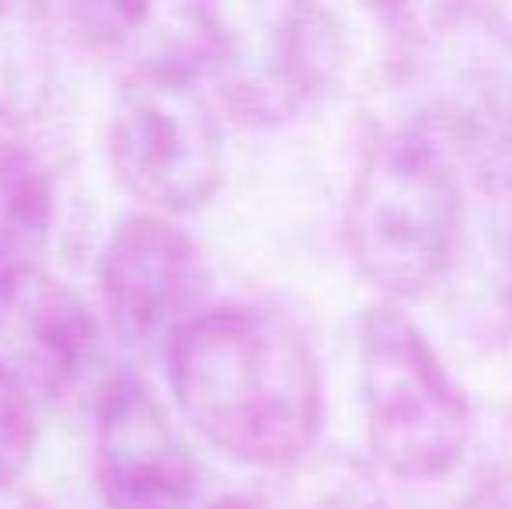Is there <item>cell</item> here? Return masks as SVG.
Returning <instances> with one entry per match:
<instances>
[{
    "instance_id": "cell-1",
    "label": "cell",
    "mask_w": 512,
    "mask_h": 509,
    "mask_svg": "<svg viewBox=\"0 0 512 509\" xmlns=\"http://www.w3.org/2000/svg\"><path fill=\"white\" fill-rule=\"evenodd\" d=\"M175 405L203 440L255 468H286L314 447L324 374L286 318L262 307L196 311L164 346Z\"/></svg>"
},
{
    "instance_id": "cell-2",
    "label": "cell",
    "mask_w": 512,
    "mask_h": 509,
    "mask_svg": "<svg viewBox=\"0 0 512 509\" xmlns=\"http://www.w3.org/2000/svg\"><path fill=\"white\" fill-rule=\"evenodd\" d=\"M464 224V192L443 143L422 126L377 136L345 206L349 255L391 297H422L443 279Z\"/></svg>"
},
{
    "instance_id": "cell-3",
    "label": "cell",
    "mask_w": 512,
    "mask_h": 509,
    "mask_svg": "<svg viewBox=\"0 0 512 509\" xmlns=\"http://www.w3.org/2000/svg\"><path fill=\"white\" fill-rule=\"evenodd\" d=\"M356 353L366 436L380 464L408 482L450 475L471 440V405L422 328L377 304L359 318Z\"/></svg>"
},
{
    "instance_id": "cell-4",
    "label": "cell",
    "mask_w": 512,
    "mask_h": 509,
    "mask_svg": "<svg viewBox=\"0 0 512 509\" xmlns=\"http://www.w3.org/2000/svg\"><path fill=\"white\" fill-rule=\"evenodd\" d=\"M108 161L119 185L161 217L199 213L223 185V129L199 74L126 70L108 112Z\"/></svg>"
},
{
    "instance_id": "cell-5",
    "label": "cell",
    "mask_w": 512,
    "mask_h": 509,
    "mask_svg": "<svg viewBox=\"0 0 512 509\" xmlns=\"http://www.w3.org/2000/svg\"><path fill=\"white\" fill-rule=\"evenodd\" d=\"M216 53L209 70L223 95L255 123H279L321 102L345 67L342 21L314 4L213 7Z\"/></svg>"
},
{
    "instance_id": "cell-6",
    "label": "cell",
    "mask_w": 512,
    "mask_h": 509,
    "mask_svg": "<svg viewBox=\"0 0 512 509\" xmlns=\"http://www.w3.org/2000/svg\"><path fill=\"white\" fill-rule=\"evenodd\" d=\"M401 56L436 119L460 133L512 129V7H398Z\"/></svg>"
},
{
    "instance_id": "cell-7",
    "label": "cell",
    "mask_w": 512,
    "mask_h": 509,
    "mask_svg": "<svg viewBox=\"0 0 512 509\" xmlns=\"http://www.w3.org/2000/svg\"><path fill=\"white\" fill-rule=\"evenodd\" d=\"M203 258L178 220L126 213L98 255V297L112 332L133 349L168 346L196 314Z\"/></svg>"
},
{
    "instance_id": "cell-8",
    "label": "cell",
    "mask_w": 512,
    "mask_h": 509,
    "mask_svg": "<svg viewBox=\"0 0 512 509\" xmlns=\"http://www.w3.org/2000/svg\"><path fill=\"white\" fill-rule=\"evenodd\" d=\"M91 461L108 509H189L199 496L196 457L136 374L112 377L98 394Z\"/></svg>"
},
{
    "instance_id": "cell-9",
    "label": "cell",
    "mask_w": 512,
    "mask_h": 509,
    "mask_svg": "<svg viewBox=\"0 0 512 509\" xmlns=\"http://www.w3.org/2000/svg\"><path fill=\"white\" fill-rule=\"evenodd\" d=\"M4 321L14 339L11 367L32 398L63 401L88 381L102 356V332L91 307L39 269L18 279Z\"/></svg>"
},
{
    "instance_id": "cell-10",
    "label": "cell",
    "mask_w": 512,
    "mask_h": 509,
    "mask_svg": "<svg viewBox=\"0 0 512 509\" xmlns=\"http://www.w3.org/2000/svg\"><path fill=\"white\" fill-rule=\"evenodd\" d=\"M56 227V185L21 140L0 136V262L25 276Z\"/></svg>"
},
{
    "instance_id": "cell-11",
    "label": "cell",
    "mask_w": 512,
    "mask_h": 509,
    "mask_svg": "<svg viewBox=\"0 0 512 509\" xmlns=\"http://www.w3.org/2000/svg\"><path fill=\"white\" fill-rule=\"evenodd\" d=\"M39 443L35 398L14 367L0 360V496L21 482Z\"/></svg>"
},
{
    "instance_id": "cell-12",
    "label": "cell",
    "mask_w": 512,
    "mask_h": 509,
    "mask_svg": "<svg viewBox=\"0 0 512 509\" xmlns=\"http://www.w3.org/2000/svg\"><path fill=\"white\" fill-rule=\"evenodd\" d=\"M464 509H512V475H506V471L485 475L471 489Z\"/></svg>"
},
{
    "instance_id": "cell-13",
    "label": "cell",
    "mask_w": 512,
    "mask_h": 509,
    "mask_svg": "<svg viewBox=\"0 0 512 509\" xmlns=\"http://www.w3.org/2000/svg\"><path fill=\"white\" fill-rule=\"evenodd\" d=\"M203 509H269V506L255 496H220L213 503H206Z\"/></svg>"
},
{
    "instance_id": "cell-14",
    "label": "cell",
    "mask_w": 512,
    "mask_h": 509,
    "mask_svg": "<svg viewBox=\"0 0 512 509\" xmlns=\"http://www.w3.org/2000/svg\"><path fill=\"white\" fill-rule=\"evenodd\" d=\"M18 272H11L4 262H0V321H4V311H7V304H11V297H14V286H18Z\"/></svg>"
},
{
    "instance_id": "cell-15",
    "label": "cell",
    "mask_w": 512,
    "mask_h": 509,
    "mask_svg": "<svg viewBox=\"0 0 512 509\" xmlns=\"http://www.w3.org/2000/svg\"><path fill=\"white\" fill-rule=\"evenodd\" d=\"M4 509H53L46 503V499H35V496H25V499H18V503H7Z\"/></svg>"
}]
</instances>
